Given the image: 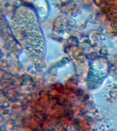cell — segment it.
I'll use <instances>...</instances> for the list:
<instances>
[{"label": "cell", "mask_w": 117, "mask_h": 131, "mask_svg": "<svg viewBox=\"0 0 117 131\" xmlns=\"http://www.w3.org/2000/svg\"><path fill=\"white\" fill-rule=\"evenodd\" d=\"M28 8L21 7L16 11L13 29L30 57L41 60L44 52V38L34 13Z\"/></svg>", "instance_id": "cell-1"}]
</instances>
